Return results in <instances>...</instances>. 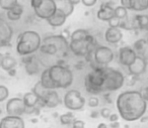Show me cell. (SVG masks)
Instances as JSON below:
<instances>
[{"mask_svg":"<svg viewBox=\"0 0 148 128\" xmlns=\"http://www.w3.org/2000/svg\"><path fill=\"white\" fill-rule=\"evenodd\" d=\"M120 117L128 122L141 119L147 110V102L139 91L122 92L116 101Z\"/></svg>","mask_w":148,"mask_h":128,"instance_id":"obj_1","label":"cell"},{"mask_svg":"<svg viewBox=\"0 0 148 128\" xmlns=\"http://www.w3.org/2000/svg\"><path fill=\"white\" fill-rule=\"evenodd\" d=\"M42 37L37 31L25 30L18 35L16 43V53L21 57L34 55L40 49Z\"/></svg>","mask_w":148,"mask_h":128,"instance_id":"obj_2","label":"cell"},{"mask_svg":"<svg viewBox=\"0 0 148 128\" xmlns=\"http://www.w3.org/2000/svg\"><path fill=\"white\" fill-rule=\"evenodd\" d=\"M48 72L56 89H66L73 83V73L66 66L56 64L48 68Z\"/></svg>","mask_w":148,"mask_h":128,"instance_id":"obj_3","label":"cell"},{"mask_svg":"<svg viewBox=\"0 0 148 128\" xmlns=\"http://www.w3.org/2000/svg\"><path fill=\"white\" fill-rule=\"evenodd\" d=\"M105 83V67L97 66L86 75L84 80L85 89L92 95H97L103 92Z\"/></svg>","mask_w":148,"mask_h":128,"instance_id":"obj_4","label":"cell"},{"mask_svg":"<svg viewBox=\"0 0 148 128\" xmlns=\"http://www.w3.org/2000/svg\"><path fill=\"white\" fill-rule=\"evenodd\" d=\"M97 41L92 35L81 41H70L69 49L77 57L86 58L89 54L93 53L97 47Z\"/></svg>","mask_w":148,"mask_h":128,"instance_id":"obj_5","label":"cell"},{"mask_svg":"<svg viewBox=\"0 0 148 128\" xmlns=\"http://www.w3.org/2000/svg\"><path fill=\"white\" fill-rule=\"evenodd\" d=\"M125 84V77L118 70L105 67V83L103 92H114L120 90Z\"/></svg>","mask_w":148,"mask_h":128,"instance_id":"obj_6","label":"cell"},{"mask_svg":"<svg viewBox=\"0 0 148 128\" xmlns=\"http://www.w3.org/2000/svg\"><path fill=\"white\" fill-rule=\"evenodd\" d=\"M31 6L36 16L45 20L50 18L57 10L54 0H31Z\"/></svg>","mask_w":148,"mask_h":128,"instance_id":"obj_7","label":"cell"},{"mask_svg":"<svg viewBox=\"0 0 148 128\" xmlns=\"http://www.w3.org/2000/svg\"><path fill=\"white\" fill-rule=\"evenodd\" d=\"M63 103L70 111H79L85 106V99L78 90H69L64 95Z\"/></svg>","mask_w":148,"mask_h":128,"instance_id":"obj_8","label":"cell"},{"mask_svg":"<svg viewBox=\"0 0 148 128\" xmlns=\"http://www.w3.org/2000/svg\"><path fill=\"white\" fill-rule=\"evenodd\" d=\"M114 58H115V54H114L113 49H110L109 47L97 45V49L93 51V62L97 66L106 67L113 62Z\"/></svg>","mask_w":148,"mask_h":128,"instance_id":"obj_9","label":"cell"},{"mask_svg":"<svg viewBox=\"0 0 148 128\" xmlns=\"http://www.w3.org/2000/svg\"><path fill=\"white\" fill-rule=\"evenodd\" d=\"M42 41L53 45L58 49L59 55H65V54H67L68 49H69V43H68L67 39L64 37L62 35H50V37H45Z\"/></svg>","mask_w":148,"mask_h":128,"instance_id":"obj_10","label":"cell"},{"mask_svg":"<svg viewBox=\"0 0 148 128\" xmlns=\"http://www.w3.org/2000/svg\"><path fill=\"white\" fill-rule=\"evenodd\" d=\"M6 112L8 115L21 116L27 112V106L23 103V98H11L6 103Z\"/></svg>","mask_w":148,"mask_h":128,"instance_id":"obj_11","label":"cell"},{"mask_svg":"<svg viewBox=\"0 0 148 128\" xmlns=\"http://www.w3.org/2000/svg\"><path fill=\"white\" fill-rule=\"evenodd\" d=\"M13 37V29L5 19L0 17V47L10 45Z\"/></svg>","mask_w":148,"mask_h":128,"instance_id":"obj_12","label":"cell"},{"mask_svg":"<svg viewBox=\"0 0 148 128\" xmlns=\"http://www.w3.org/2000/svg\"><path fill=\"white\" fill-rule=\"evenodd\" d=\"M137 54L134 51L133 47H122L119 49V54H118V59L121 65L125 66V67H129L134 61H135Z\"/></svg>","mask_w":148,"mask_h":128,"instance_id":"obj_13","label":"cell"},{"mask_svg":"<svg viewBox=\"0 0 148 128\" xmlns=\"http://www.w3.org/2000/svg\"><path fill=\"white\" fill-rule=\"evenodd\" d=\"M40 104L47 108H55L60 104L59 94L55 89H48L47 92L44 94L43 97L40 99Z\"/></svg>","mask_w":148,"mask_h":128,"instance_id":"obj_14","label":"cell"},{"mask_svg":"<svg viewBox=\"0 0 148 128\" xmlns=\"http://www.w3.org/2000/svg\"><path fill=\"white\" fill-rule=\"evenodd\" d=\"M128 68L129 74L135 77H139L142 74L145 73L146 69H147V60L145 58H142L140 56H137L135 61L131 64Z\"/></svg>","mask_w":148,"mask_h":128,"instance_id":"obj_15","label":"cell"},{"mask_svg":"<svg viewBox=\"0 0 148 128\" xmlns=\"http://www.w3.org/2000/svg\"><path fill=\"white\" fill-rule=\"evenodd\" d=\"M0 128H25L21 116L7 115L0 120Z\"/></svg>","mask_w":148,"mask_h":128,"instance_id":"obj_16","label":"cell"},{"mask_svg":"<svg viewBox=\"0 0 148 128\" xmlns=\"http://www.w3.org/2000/svg\"><path fill=\"white\" fill-rule=\"evenodd\" d=\"M105 39L107 43L111 45H117L123 39V33L120 27H109L105 33Z\"/></svg>","mask_w":148,"mask_h":128,"instance_id":"obj_17","label":"cell"},{"mask_svg":"<svg viewBox=\"0 0 148 128\" xmlns=\"http://www.w3.org/2000/svg\"><path fill=\"white\" fill-rule=\"evenodd\" d=\"M115 16V7L111 6L108 2L101 3V7L97 12V17L101 21H109Z\"/></svg>","mask_w":148,"mask_h":128,"instance_id":"obj_18","label":"cell"},{"mask_svg":"<svg viewBox=\"0 0 148 128\" xmlns=\"http://www.w3.org/2000/svg\"><path fill=\"white\" fill-rule=\"evenodd\" d=\"M27 59H25L23 63L25 65V71L29 75H36L40 72V66L41 63L36 57H34L33 55L27 56Z\"/></svg>","mask_w":148,"mask_h":128,"instance_id":"obj_19","label":"cell"},{"mask_svg":"<svg viewBox=\"0 0 148 128\" xmlns=\"http://www.w3.org/2000/svg\"><path fill=\"white\" fill-rule=\"evenodd\" d=\"M54 2L56 4V8L57 10H60L66 15V16H70L74 11V6L75 5L70 1V0H54Z\"/></svg>","mask_w":148,"mask_h":128,"instance_id":"obj_20","label":"cell"},{"mask_svg":"<svg viewBox=\"0 0 148 128\" xmlns=\"http://www.w3.org/2000/svg\"><path fill=\"white\" fill-rule=\"evenodd\" d=\"M66 19H67V16L62 11L56 10L55 13L50 18L47 19V22L52 27H60L64 25V23L66 22Z\"/></svg>","mask_w":148,"mask_h":128,"instance_id":"obj_21","label":"cell"},{"mask_svg":"<svg viewBox=\"0 0 148 128\" xmlns=\"http://www.w3.org/2000/svg\"><path fill=\"white\" fill-rule=\"evenodd\" d=\"M134 51H136L137 56H140L142 58H145L146 60L148 59V43L146 39H138L135 41L133 47Z\"/></svg>","mask_w":148,"mask_h":128,"instance_id":"obj_22","label":"cell"},{"mask_svg":"<svg viewBox=\"0 0 148 128\" xmlns=\"http://www.w3.org/2000/svg\"><path fill=\"white\" fill-rule=\"evenodd\" d=\"M17 65V61L15 58L11 56H0V68L4 71L8 72L12 69H15Z\"/></svg>","mask_w":148,"mask_h":128,"instance_id":"obj_23","label":"cell"},{"mask_svg":"<svg viewBox=\"0 0 148 128\" xmlns=\"http://www.w3.org/2000/svg\"><path fill=\"white\" fill-rule=\"evenodd\" d=\"M23 13V6L19 3H17L15 6H13L11 9L6 11V16L10 21H17L21 19V15Z\"/></svg>","mask_w":148,"mask_h":128,"instance_id":"obj_24","label":"cell"},{"mask_svg":"<svg viewBox=\"0 0 148 128\" xmlns=\"http://www.w3.org/2000/svg\"><path fill=\"white\" fill-rule=\"evenodd\" d=\"M23 103L27 106V108H34L37 107V105L40 103V99L33 91L32 92H27L23 95Z\"/></svg>","mask_w":148,"mask_h":128,"instance_id":"obj_25","label":"cell"},{"mask_svg":"<svg viewBox=\"0 0 148 128\" xmlns=\"http://www.w3.org/2000/svg\"><path fill=\"white\" fill-rule=\"evenodd\" d=\"M135 28L146 29L148 30V15L145 14H138L133 19Z\"/></svg>","mask_w":148,"mask_h":128,"instance_id":"obj_26","label":"cell"},{"mask_svg":"<svg viewBox=\"0 0 148 128\" xmlns=\"http://www.w3.org/2000/svg\"><path fill=\"white\" fill-rule=\"evenodd\" d=\"M131 8L130 10L136 12H142L148 9V0H130Z\"/></svg>","mask_w":148,"mask_h":128,"instance_id":"obj_27","label":"cell"},{"mask_svg":"<svg viewBox=\"0 0 148 128\" xmlns=\"http://www.w3.org/2000/svg\"><path fill=\"white\" fill-rule=\"evenodd\" d=\"M40 82L42 83V85L44 86L45 88H47V89H55L56 90V87L55 85H54L53 81L51 80V78H50L49 76V72H48V68L46 70H44L43 72H42L41 74V79H40Z\"/></svg>","mask_w":148,"mask_h":128,"instance_id":"obj_28","label":"cell"},{"mask_svg":"<svg viewBox=\"0 0 148 128\" xmlns=\"http://www.w3.org/2000/svg\"><path fill=\"white\" fill-rule=\"evenodd\" d=\"M90 35V33L86 30V29L79 28L74 30L73 33H71L70 35V41H81V39H84L86 37H88Z\"/></svg>","mask_w":148,"mask_h":128,"instance_id":"obj_29","label":"cell"},{"mask_svg":"<svg viewBox=\"0 0 148 128\" xmlns=\"http://www.w3.org/2000/svg\"><path fill=\"white\" fill-rule=\"evenodd\" d=\"M75 116L72 112H67L64 113L60 116V122L63 125H69V124H73V122L75 121Z\"/></svg>","mask_w":148,"mask_h":128,"instance_id":"obj_30","label":"cell"},{"mask_svg":"<svg viewBox=\"0 0 148 128\" xmlns=\"http://www.w3.org/2000/svg\"><path fill=\"white\" fill-rule=\"evenodd\" d=\"M18 3V0H0V8L7 11Z\"/></svg>","mask_w":148,"mask_h":128,"instance_id":"obj_31","label":"cell"},{"mask_svg":"<svg viewBox=\"0 0 148 128\" xmlns=\"http://www.w3.org/2000/svg\"><path fill=\"white\" fill-rule=\"evenodd\" d=\"M115 16H117L120 19H124L128 16V9L125 8L122 5L115 7Z\"/></svg>","mask_w":148,"mask_h":128,"instance_id":"obj_32","label":"cell"},{"mask_svg":"<svg viewBox=\"0 0 148 128\" xmlns=\"http://www.w3.org/2000/svg\"><path fill=\"white\" fill-rule=\"evenodd\" d=\"M9 97V90L6 86L0 85V102H3Z\"/></svg>","mask_w":148,"mask_h":128,"instance_id":"obj_33","label":"cell"},{"mask_svg":"<svg viewBox=\"0 0 148 128\" xmlns=\"http://www.w3.org/2000/svg\"><path fill=\"white\" fill-rule=\"evenodd\" d=\"M120 22H121V19L118 18L117 16H114L108 21L110 27H119L120 26Z\"/></svg>","mask_w":148,"mask_h":128,"instance_id":"obj_34","label":"cell"},{"mask_svg":"<svg viewBox=\"0 0 148 128\" xmlns=\"http://www.w3.org/2000/svg\"><path fill=\"white\" fill-rule=\"evenodd\" d=\"M87 104H88V106L89 107H91V108H95V107H97L99 106V98H97V97H90L88 99V102H87Z\"/></svg>","mask_w":148,"mask_h":128,"instance_id":"obj_35","label":"cell"},{"mask_svg":"<svg viewBox=\"0 0 148 128\" xmlns=\"http://www.w3.org/2000/svg\"><path fill=\"white\" fill-rule=\"evenodd\" d=\"M99 114H101V117L105 118V119H109L112 112H111V109H110V108H103V109L101 110V112H99Z\"/></svg>","mask_w":148,"mask_h":128,"instance_id":"obj_36","label":"cell"},{"mask_svg":"<svg viewBox=\"0 0 148 128\" xmlns=\"http://www.w3.org/2000/svg\"><path fill=\"white\" fill-rule=\"evenodd\" d=\"M81 3L86 7H92L97 3V0H81Z\"/></svg>","mask_w":148,"mask_h":128,"instance_id":"obj_37","label":"cell"},{"mask_svg":"<svg viewBox=\"0 0 148 128\" xmlns=\"http://www.w3.org/2000/svg\"><path fill=\"white\" fill-rule=\"evenodd\" d=\"M85 123L82 120H75L72 124V128H84Z\"/></svg>","mask_w":148,"mask_h":128,"instance_id":"obj_38","label":"cell"},{"mask_svg":"<svg viewBox=\"0 0 148 128\" xmlns=\"http://www.w3.org/2000/svg\"><path fill=\"white\" fill-rule=\"evenodd\" d=\"M120 5L124 6L125 8H127L128 10H130L131 8V2H130V0H120Z\"/></svg>","mask_w":148,"mask_h":128,"instance_id":"obj_39","label":"cell"},{"mask_svg":"<svg viewBox=\"0 0 148 128\" xmlns=\"http://www.w3.org/2000/svg\"><path fill=\"white\" fill-rule=\"evenodd\" d=\"M140 93H141L142 97L144 98V100H145L146 102H148V86L145 88H143L142 91H140Z\"/></svg>","mask_w":148,"mask_h":128,"instance_id":"obj_40","label":"cell"},{"mask_svg":"<svg viewBox=\"0 0 148 128\" xmlns=\"http://www.w3.org/2000/svg\"><path fill=\"white\" fill-rule=\"evenodd\" d=\"M119 116H120V115H118V114L112 113L111 115H110V117H109L110 121H111V122H116V121H118V119H119Z\"/></svg>","mask_w":148,"mask_h":128,"instance_id":"obj_41","label":"cell"},{"mask_svg":"<svg viewBox=\"0 0 148 128\" xmlns=\"http://www.w3.org/2000/svg\"><path fill=\"white\" fill-rule=\"evenodd\" d=\"M120 126L119 122L116 121V122H111V128H118Z\"/></svg>","mask_w":148,"mask_h":128,"instance_id":"obj_42","label":"cell"},{"mask_svg":"<svg viewBox=\"0 0 148 128\" xmlns=\"http://www.w3.org/2000/svg\"><path fill=\"white\" fill-rule=\"evenodd\" d=\"M7 73H8V75H9V76H11V77H14L15 74H16V70H15V69H12V70H10V71L7 72Z\"/></svg>","mask_w":148,"mask_h":128,"instance_id":"obj_43","label":"cell"},{"mask_svg":"<svg viewBox=\"0 0 148 128\" xmlns=\"http://www.w3.org/2000/svg\"><path fill=\"white\" fill-rule=\"evenodd\" d=\"M70 35H71V33H68V30H64L63 35H63L64 37H66V39H68V37H70Z\"/></svg>","mask_w":148,"mask_h":128,"instance_id":"obj_44","label":"cell"},{"mask_svg":"<svg viewBox=\"0 0 148 128\" xmlns=\"http://www.w3.org/2000/svg\"><path fill=\"white\" fill-rule=\"evenodd\" d=\"M97 128H109V127H108V125L106 123H99L97 125Z\"/></svg>","mask_w":148,"mask_h":128,"instance_id":"obj_45","label":"cell"},{"mask_svg":"<svg viewBox=\"0 0 148 128\" xmlns=\"http://www.w3.org/2000/svg\"><path fill=\"white\" fill-rule=\"evenodd\" d=\"M70 1H71L74 5H77V4H79V3H81V0H70Z\"/></svg>","mask_w":148,"mask_h":128,"instance_id":"obj_46","label":"cell"},{"mask_svg":"<svg viewBox=\"0 0 148 128\" xmlns=\"http://www.w3.org/2000/svg\"><path fill=\"white\" fill-rule=\"evenodd\" d=\"M147 43H148V37H147Z\"/></svg>","mask_w":148,"mask_h":128,"instance_id":"obj_47","label":"cell"}]
</instances>
